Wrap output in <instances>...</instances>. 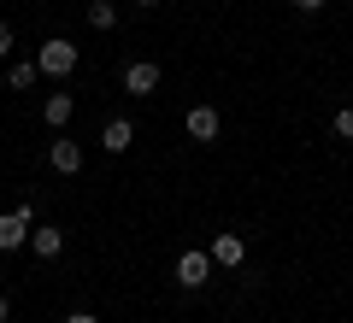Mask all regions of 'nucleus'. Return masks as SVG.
Returning <instances> with one entry per match:
<instances>
[{"label":"nucleus","instance_id":"f257e3e1","mask_svg":"<svg viewBox=\"0 0 353 323\" xmlns=\"http://www.w3.org/2000/svg\"><path fill=\"white\" fill-rule=\"evenodd\" d=\"M36 65H41V76H71V71H77V41H65V36L41 41V48H36Z\"/></svg>","mask_w":353,"mask_h":323},{"label":"nucleus","instance_id":"f03ea898","mask_svg":"<svg viewBox=\"0 0 353 323\" xmlns=\"http://www.w3.org/2000/svg\"><path fill=\"white\" fill-rule=\"evenodd\" d=\"M30 229H36V206H12L6 218H0V253L30 247Z\"/></svg>","mask_w":353,"mask_h":323},{"label":"nucleus","instance_id":"7ed1b4c3","mask_svg":"<svg viewBox=\"0 0 353 323\" xmlns=\"http://www.w3.org/2000/svg\"><path fill=\"white\" fill-rule=\"evenodd\" d=\"M183 129H189V136H194V141L206 147V141H218V136H224V118H218V106H189Z\"/></svg>","mask_w":353,"mask_h":323},{"label":"nucleus","instance_id":"20e7f679","mask_svg":"<svg viewBox=\"0 0 353 323\" xmlns=\"http://www.w3.org/2000/svg\"><path fill=\"white\" fill-rule=\"evenodd\" d=\"M176 282H183V288H201V282H212V253L189 247L183 259H176Z\"/></svg>","mask_w":353,"mask_h":323},{"label":"nucleus","instance_id":"39448f33","mask_svg":"<svg viewBox=\"0 0 353 323\" xmlns=\"http://www.w3.org/2000/svg\"><path fill=\"white\" fill-rule=\"evenodd\" d=\"M153 88H159V65H153V59H136V65H130V71H124V94L148 100Z\"/></svg>","mask_w":353,"mask_h":323},{"label":"nucleus","instance_id":"423d86ee","mask_svg":"<svg viewBox=\"0 0 353 323\" xmlns=\"http://www.w3.org/2000/svg\"><path fill=\"white\" fill-rule=\"evenodd\" d=\"M48 165H53V171H59V176H77V171H83V147H77V141H53V147H48Z\"/></svg>","mask_w":353,"mask_h":323},{"label":"nucleus","instance_id":"0eeeda50","mask_svg":"<svg viewBox=\"0 0 353 323\" xmlns=\"http://www.w3.org/2000/svg\"><path fill=\"white\" fill-rule=\"evenodd\" d=\"M212 264H230V271H236V264H248V241L241 236H212Z\"/></svg>","mask_w":353,"mask_h":323},{"label":"nucleus","instance_id":"6e6552de","mask_svg":"<svg viewBox=\"0 0 353 323\" xmlns=\"http://www.w3.org/2000/svg\"><path fill=\"white\" fill-rule=\"evenodd\" d=\"M101 147L106 153H130L136 147V124H130V118H112V124L101 129Z\"/></svg>","mask_w":353,"mask_h":323},{"label":"nucleus","instance_id":"1a4fd4ad","mask_svg":"<svg viewBox=\"0 0 353 323\" xmlns=\"http://www.w3.org/2000/svg\"><path fill=\"white\" fill-rule=\"evenodd\" d=\"M30 247H36L41 259H59V253H65V236H59V224H41V229H30Z\"/></svg>","mask_w":353,"mask_h":323},{"label":"nucleus","instance_id":"9d476101","mask_svg":"<svg viewBox=\"0 0 353 323\" xmlns=\"http://www.w3.org/2000/svg\"><path fill=\"white\" fill-rule=\"evenodd\" d=\"M71 112H77V100H71V94H48V100H41V118H48L53 129L71 124Z\"/></svg>","mask_w":353,"mask_h":323},{"label":"nucleus","instance_id":"9b49d317","mask_svg":"<svg viewBox=\"0 0 353 323\" xmlns=\"http://www.w3.org/2000/svg\"><path fill=\"white\" fill-rule=\"evenodd\" d=\"M88 24L94 30H118V6L112 0H88Z\"/></svg>","mask_w":353,"mask_h":323},{"label":"nucleus","instance_id":"f8f14e48","mask_svg":"<svg viewBox=\"0 0 353 323\" xmlns=\"http://www.w3.org/2000/svg\"><path fill=\"white\" fill-rule=\"evenodd\" d=\"M36 76H41V65H36V59H18L12 71H6V88H30Z\"/></svg>","mask_w":353,"mask_h":323},{"label":"nucleus","instance_id":"ddd939ff","mask_svg":"<svg viewBox=\"0 0 353 323\" xmlns=\"http://www.w3.org/2000/svg\"><path fill=\"white\" fill-rule=\"evenodd\" d=\"M336 136L353 141V106H341V112H336Z\"/></svg>","mask_w":353,"mask_h":323},{"label":"nucleus","instance_id":"4468645a","mask_svg":"<svg viewBox=\"0 0 353 323\" xmlns=\"http://www.w3.org/2000/svg\"><path fill=\"white\" fill-rule=\"evenodd\" d=\"M12 53V24H0V59Z\"/></svg>","mask_w":353,"mask_h":323},{"label":"nucleus","instance_id":"2eb2a0df","mask_svg":"<svg viewBox=\"0 0 353 323\" xmlns=\"http://www.w3.org/2000/svg\"><path fill=\"white\" fill-rule=\"evenodd\" d=\"M65 323H101V317H94V311H71Z\"/></svg>","mask_w":353,"mask_h":323},{"label":"nucleus","instance_id":"dca6fc26","mask_svg":"<svg viewBox=\"0 0 353 323\" xmlns=\"http://www.w3.org/2000/svg\"><path fill=\"white\" fill-rule=\"evenodd\" d=\"M318 6H324V0H294V12H318Z\"/></svg>","mask_w":353,"mask_h":323},{"label":"nucleus","instance_id":"f3484780","mask_svg":"<svg viewBox=\"0 0 353 323\" xmlns=\"http://www.w3.org/2000/svg\"><path fill=\"white\" fill-rule=\"evenodd\" d=\"M6 317H12V306H6V294H0V323H6Z\"/></svg>","mask_w":353,"mask_h":323},{"label":"nucleus","instance_id":"a211bd4d","mask_svg":"<svg viewBox=\"0 0 353 323\" xmlns=\"http://www.w3.org/2000/svg\"><path fill=\"white\" fill-rule=\"evenodd\" d=\"M141 6H159V0H141Z\"/></svg>","mask_w":353,"mask_h":323}]
</instances>
